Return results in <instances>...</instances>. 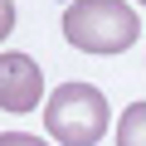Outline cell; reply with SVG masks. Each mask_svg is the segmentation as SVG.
Segmentation results:
<instances>
[{"label":"cell","mask_w":146,"mask_h":146,"mask_svg":"<svg viewBox=\"0 0 146 146\" xmlns=\"http://www.w3.org/2000/svg\"><path fill=\"white\" fill-rule=\"evenodd\" d=\"M15 29V5H10V0H0V39H5Z\"/></svg>","instance_id":"cell-6"},{"label":"cell","mask_w":146,"mask_h":146,"mask_svg":"<svg viewBox=\"0 0 146 146\" xmlns=\"http://www.w3.org/2000/svg\"><path fill=\"white\" fill-rule=\"evenodd\" d=\"M117 146H146V102H131L117 117Z\"/></svg>","instance_id":"cell-4"},{"label":"cell","mask_w":146,"mask_h":146,"mask_svg":"<svg viewBox=\"0 0 146 146\" xmlns=\"http://www.w3.org/2000/svg\"><path fill=\"white\" fill-rule=\"evenodd\" d=\"M141 34V20L122 0H73L63 10V39L83 54H122Z\"/></svg>","instance_id":"cell-1"},{"label":"cell","mask_w":146,"mask_h":146,"mask_svg":"<svg viewBox=\"0 0 146 146\" xmlns=\"http://www.w3.org/2000/svg\"><path fill=\"white\" fill-rule=\"evenodd\" d=\"M0 146H49V141H39L29 131H0Z\"/></svg>","instance_id":"cell-5"},{"label":"cell","mask_w":146,"mask_h":146,"mask_svg":"<svg viewBox=\"0 0 146 146\" xmlns=\"http://www.w3.org/2000/svg\"><path fill=\"white\" fill-rule=\"evenodd\" d=\"M44 98V73L29 54H0V107L5 112H34Z\"/></svg>","instance_id":"cell-3"},{"label":"cell","mask_w":146,"mask_h":146,"mask_svg":"<svg viewBox=\"0 0 146 146\" xmlns=\"http://www.w3.org/2000/svg\"><path fill=\"white\" fill-rule=\"evenodd\" d=\"M44 127L63 146H98L107 136V98L93 83H63L44 102Z\"/></svg>","instance_id":"cell-2"},{"label":"cell","mask_w":146,"mask_h":146,"mask_svg":"<svg viewBox=\"0 0 146 146\" xmlns=\"http://www.w3.org/2000/svg\"><path fill=\"white\" fill-rule=\"evenodd\" d=\"M136 5H146V0H136Z\"/></svg>","instance_id":"cell-7"}]
</instances>
